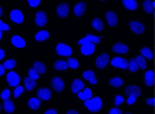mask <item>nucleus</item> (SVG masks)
<instances>
[{"instance_id":"obj_28","label":"nucleus","mask_w":155,"mask_h":114,"mask_svg":"<svg viewBox=\"0 0 155 114\" xmlns=\"http://www.w3.org/2000/svg\"><path fill=\"white\" fill-rule=\"evenodd\" d=\"M78 96L82 100H85V99H90L92 97L91 90L88 88L85 89L83 92H78Z\"/></svg>"},{"instance_id":"obj_41","label":"nucleus","mask_w":155,"mask_h":114,"mask_svg":"<svg viewBox=\"0 0 155 114\" xmlns=\"http://www.w3.org/2000/svg\"><path fill=\"white\" fill-rule=\"evenodd\" d=\"M124 101V99L122 96L118 95L115 98V104L116 106H119L121 103H123Z\"/></svg>"},{"instance_id":"obj_49","label":"nucleus","mask_w":155,"mask_h":114,"mask_svg":"<svg viewBox=\"0 0 155 114\" xmlns=\"http://www.w3.org/2000/svg\"><path fill=\"white\" fill-rule=\"evenodd\" d=\"M5 72V69L3 67V65L0 64V76H3Z\"/></svg>"},{"instance_id":"obj_39","label":"nucleus","mask_w":155,"mask_h":114,"mask_svg":"<svg viewBox=\"0 0 155 114\" xmlns=\"http://www.w3.org/2000/svg\"><path fill=\"white\" fill-rule=\"evenodd\" d=\"M24 89L22 86H18L16 87L15 89L14 90V97L16 98L18 97L20 95L23 93L24 91Z\"/></svg>"},{"instance_id":"obj_43","label":"nucleus","mask_w":155,"mask_h":114,"mask_svg":"<svg viewBox=\"0 0 155 114\" xmlns=\"http://www.w3.org/2000/svg\"><path fill=\"white\" fill-rule=\"evenodd\" d=\"M30 6L31 7H36L40 3V0H29Z\"/></svg>"},{"instance_id":"obj_24","label":"nucleus","mask_w":155,"mask_h":114,"mask_svg":"<svg viewBox=\"0 0 155 114\" xmlns=\"http://www.w3.org/2000/svg\"><path fill=\"white\" fill-rule=\"evenodd\" d=\"M50 35L49 32L46 30H41L37 33L35 39L38 41H42L48 38Z\"/></svg>"},{"instance_id":"obj_37","label":"nucleus","mask_w":155,"mask_h":114,"mask_svg":"<svg viewBox=\"0 0 155 114\" xmlns=\"http://www.w3.org/2000/svg\"><path fill=\"white\" fill-rule=\"evenodd\" d=\"M28 75L29 77L34 80H37L39 78V75L34 68H31L29 70Z\"/></svg>"},{"instance_id":"obj_46","label":"nucleus","mask_w":155,"mask_h":114,"mask_svg":"<svg viewBox=\"0 0 155 114\" xmlns=\"http://www.w3.org/2000/svg\"><path fill=\"white\" fill-rule=\"evenodd\" d=\"M136 98L134 96H130L127 100V103L129 105H132L136 101Z\"/></svg>"},{"instance_id":"obj_4","label":"nucleus","mask_w":155,"mask_h":114,"mask_svg":"<svg viewBox=\"0 0 155 114\" xmlns=\"http://www.w3.org/2000/svg\"><path fill=\"white\" fill-rule=\"evenodd\" d=\"M111 65L115 67H119L122 69H127L128 67V61L126 59L116 57L112 60Z\"/></svg>"},{"instance_id":"obj_32","label":"nucleus","mask_w":155,"mask_h":114,"mask_svg":"<svg viewBox=\"0 0 155 114\" xmlns=\"http://www.w3.org/2000/svg\"><path fill=\"white\" fill-rule=\"evenodd\" d=\"M152 2L150 0L145 1L143 3V8L147 13H151L154 11V8L152 6Z\"/></svg>"},{"instance_id":"obj_47","label":"nucleus","mask_w":155,"mask_h":114,"mask_svg":"<svg viewBox=\"0 0 155 114\" xmlns=\"http://www.w3.org/2000/svg\"><path fill=\"white\" fill-rule=\"evenodd\" d=\"M147 103L150 106H155V99L154 98L147 99Z\"/></svg>"},{"instance_id":"obj_23","label":"nucleus","mask_w":155,"mask_h":114,"mask_svg":"<svg viewBox=\"0 0 155 114\" xmlns=\"http://www.w3.org/2000/svg\"><path fill=\"white\" fill-rule=\"evenodd\" d=\"M122 2L125 8L130 10H134L137 8V3L135 0H123Z\"/></svg>"},{"instance_id":"obj_14","label":"nucleus","mask_w":155,"mask_h":114,"mask_svg":"<svg viewBox=\"0 0 155 114\" xmlns=\"http://www.w3.org/2000/svg\"><path fill=\"white\" fill-rule=\"evenodd\" d=\"M95 50V47L94 43H89L82 46L81 51L83 55L87 56L93 54Z\"/></svg>"},{"instance_id":"obj_9","label":"nucleus","mask_w":155,"mask_h":114,"mask_svg":"<svg viewBox=\"0 0 155 114\" xmlns=\"http://www.w3.org/2000/svg\"><path fill=\"white\" fill-rule=\"evenodd\" d=\"M35 22L39 27H44L47 22V16L45 12L43 11L38 12L35 17Z\"/></svg>"},{"instance_id":"obj_19","label":"nucleus","mask_w":155,"mask_h":114,"mask_svg":"<svg viewBox=\"0 0 155 114\" xmlns=\"http://www.w3.org/2000/svg\"><path fill=\"white\" fill-rule=\"evenodd\" d=\"M12 43L15 47L18 48H23L26 45L25 41L21 37L15 36L12 39Z\"/></svg>"},{"instance_id":"obj_21","label":"nucleus","mask_w":155,"mask_h":114,"mask_svg":"<svg viewBox=\"0 0 155 114\" xmlns=\"http://www.w3.org/2000/svg\"><path fill=\"white\" fill-rule=\"evenodd\" d=\"M24 85L27 90H33L37 85L36 80L32 79L29 77H26L24 79Z\"/></svg>"},{"instance_id":"obj_33","label":"nucleus","mask_w":155,"mask_h":114,"mask_svg":"<svg viewBox=\"0 0 155 114\" xmlns=\"http://www.w3.org/2000/svg\"><path fill=\"white\" fill-rule=\"evenodd\" d=\"M140 53L143 57H145L149 60H151L153 58L152 51L148 48L144 47L141 49Z\"/></svg>"},{"instance_id":"obj_16","label":"nucleus","mask_w":155,"mask_h":114,"mask_svg":"<svg viewBox=\"0 0 155 114\" xmlns=\"http://www.w3.org/2000/svg\"><path fill=\"white\" fill-rule=\"evenodd\" d=\"M106 18L109 25L111 27H114L117 23V15L112 11H108L106 14Z\"/></svg>"},{"instance_id":"obj_42","label":"nucleus","mask_w":155,"mask_h":114,"mask_svg":"<svg viewBox=\"0 0 155 114\" xmlns=\"http://www.w3.org/2000/svg\"><path fill=\"white\" fill-rule=\"evenodd\" d=\"M9 29L10 28L8 25L3 23L2 21L0 20V31H9Z\"/></svg>"},{"instance_id":"obj_38","label":"nucleus","mask_w":155,"mask_h":114,"mask_svg":"<svg viewBox=\"0 0 155 114\" xmlns=\"http://www.w3.org/2000/svg\"><path fill=\"white\" fill-rule=\"evenodd\" d=\"M86 37L88 38L90 41L92 43H99L100 42V40L99 37L96 36H94L91 34H86Z\"/></svg>"},{"instance_id":"obj_1","label":"nucleus","mask_w":155,"mask_h":114,"mask_svg":"<svg viewBox=\"0 0 155 114\" xmlns=\"http://www.w3.org/2000/svg\"><path fill=\"white\" fill-rule=\"evenodd\" d=\"M84 105L87 107L90 111L97 112L102 107V101L99 97H95L92 99H85Z\"/></svg>"},{"instance_id":"obj_52","label":"nucleus","mask_w":155,"mask_h":114,"mask_svg":"<svg viewBox=\"0 0 155 114\" xmlns=\"http://www.w3.org/2000/svg\"><path fill=\"white\" fill-rule=\"evenodd\" d=\"M2 13H3V10H2V8L0 7V17L2 15Z\"/></svg>"},{"instance_id":"obj_29","label":"nucleus","mask_w":155,"mask_h":114,"mask_svg":"<svg viewBox=\"0 0 155 114\" xmlns=\"http://www.w3.org/2000/svg\"><path fill=\"white\" fill-rule=\"evenodd\" d=\"M135 60L139 67L141 68L142 69H145L147 68V62L143 56L138 55Z\"/></svg>"},{"instance_id":"obj_44","label":"nucleus","mask_w":155,"mask_h":114,"mask_svg":"<svg viewBox=\"0 0 155 114\" xmlns=\"http://www.w3.org/2000/svg\"><path fill=\"white\" fill-rule=\"evenodd\" d=\"M91 43L90 41L88 39V38H87V37H86L83 38L81 39L80 40L78 41L79 45H85V44H88V43Z\"/></svg>"},{"instance_id":"obj_53","label":"nucleus","mask_w":155,"mask_h":114,"mask_svg":"<svg viewBox=\"0 0 155 114\" xmlns=\"http://www.w3.org/2000/svg\"><path fill=\"white\" fill-rule=\"evenodd\" d=\"M2 32H3V31H0V40L1 39L2 37Z\"/></svg>"},{"instance_id":"obj_18","label":"nucleus","mask_w":155,"mask_h":114,"mask_svg":"<svg viewBox=\"0 0 155 114\" xmlns=\"http://www.w3.org/2000/svg\"><path fill=\"white\" fill-rule=\"evenodd\" d=\"M112 50L116 53L126 54L128 51V47L126 45L118 43L114 45Z\"/></svg>"},{"instance_id":"obj_34","label":"nucleus","mask_w":155,"mask_h":114,"mask_svg":"<svg viewBox=\"0 0 155 114\" xmlns=\"http://www.w3.org/2000/svg\"><path fill=\"white\" fill-rule=\"evenodd\" d=\"M128 68L131 72H136L138 70L139 67L135 59H132L128 61Z\"/></svg>"},{"instance_id":"obj_55","label":"nucleus","mask_w":155,"mask_h":114,"mask_svg":"<svg viewBox=\"0 0 155 114\" xmlns=\"http://www.w3.org/2000/svg\"><path fill=\"white\" fill-rule=\"evenodd\" d=\"M1 109H2L1 105V104H0V111H1Z\"/></svg>"},{"instance_id":"obj_26","label":"nucleus","mask_w":155,"mask_h":114,"mask_svg":"<svg viewBox=\"0 0 155 114\" xmlns=\"http://www.w3.org/2000/svg\"><path fill=\"white\" fill-rule=\"evenodd\" d=\"M41 101L39 99L37 98H32L29 99L28 101V105L31 109H37L39 108L40 106Z\"/></svg>"},{"instance_id":"obj_56","label":"nucleus","mask_w":155,"mask_h":114,"mask_svg":"<svg viewBox=\"0 0 155 114\" xmlns=\"http://www.w3.org/2000/svg\"><path fill=\"white\" fill-rule=\"evenodd\" d=\"M131 114V113H127V114Z\"/></svg>"},{"instance_id":"obj_30","label":"nucleus","mask_w":155,"mask_h":114,"mask_svg":"<svg viewBox=\"0 0 155 114\" xmlns=\"http://www.w3.org/2000/svg\"><path fill=\"white\" fill-rule=\"evenodd\" d=\"M92 25L93 28L98 31H101L104 28L102 21L100 19L97 18L93 20L92 22Z\"/></svg>"},{"instance_id":"obj_50","label":"nucleus","mask_w":155,"mask_h":114,"mask_svg":"<svg viewBox=\"0 0 155 114\" xmlns=\"http://www.w3.org/2000/svg\"><path fill=\"white\" fill-rule=\"evenodd\" d=\"M5 57V52L2 49H0V60H2Z\"/></svg>"},{"instance_id":"obj_15","label":"nucleus","mask_w":155,"mask_h":114,"mask_svg":"<svg viewBox=\"0 0 155 114\" xmlns=\"http://www.w3.org/2000/svg\"><path fill=\"white\" fill-rule=\"evenodd\" d=\"M83 77L86 80H88L91 84L95 85L97 84V80L94 75V72L92 70H87L84 71L83 74Z\"/></svg>"},{"instance_id":"obj_10","label":"nucleus","mask_w":155,"mask_h":114,"mask_svg":"<svg viewBox=\"0 0 155 114\" xmlns=\"http://www.w3.org/2000/svg\"><path fill=\"white\" fill-rule=\"evenodd\" d=\"M37 94L38 97L42 100H49L51 96V91L48 88L39 89Z\"/></svg>"},{"instance_id":"obj_25","label":"nucleus","mask_w":155,"mask_h":114,"mask_svg":"<svg viewBox=\"0 0 155 114\" xmlns=\"http://www.w3.org/2000/svg\"><path fill=\"white\" fill-rule=\"evenodd\" d=\"M68 67V62L63 60H57L54 64V68L57 70H66Z\"/></svg>"},{"instance_id":"obj_48","label":"nucleus","mask_w":155,"mask_h":114,"mask_svg":"<svg viewBox=\"0 0 155 114\" xmlns=\"http://www.w3.org/2000/svg\"><path fill=\"white\" fill-rule=\"evenodd\" d=\"M44 114H58L56 110L54 109H50L47 110Z\"/></svg>"},{"instance_id":"obj_31","label":"nucleus","mask_w":155,"mask_h":114,"mask_svg":"<svg viewBox=\"0 0 155 114\" xmlns=\"http://www.w3.org/2000/svg\"><path fill=\"white\" fill-rule=\"evenodd\" d=\"M110 84L115 87H120L123 86V81L120 77H114L110 80Z\"/></svg>"},{"instance_id":"obj_20","label":"nucleus","mask_w":155,"mask_h":114,"mask_svg":"<svg viewBox=\"0 0 155 114\" xmlns=\"http://www.w3.org/2000/svg\"><path fill=\"white\" fill-rule=\"evenodd\" d=\"M3 107L6 112L12 113L15 110V106L12 99L9 98L5 99L3 101Z\"/></svg>"},{"instance_id":"obj_22","label":"nucleus","mask_w":155,"mask_h":114,"mask_svg":"<svg viewBox=\"0 0 155 114\" xmlns=\"http://www.w3.org/2000/svg\"><path fill=\"white\" fill-rule=\"evenodd\" d=\"M145 82L147 86H151L154 83V73L152 70H148L145 73Z\"/></svg>"},{"instance_id":"obj_35","label":"nucleus","mask_w":155,"mask_h":114,"mask_svg":"<svg viewBox=\"0 0 155 114\" xmlns=\"http://www.w3.org/2000/svg\"><path fill=\"white\" fill-rule=\"evenodd\" d=\"M16 66V62L14 59H10L4 62L3 64L4 68L8 70L12 69Z\"/></svg>"},{"instance_id":"obj_40","label":"nucleus","mask_w":155,"mask_h":114,"mask_svg":"<svg viewBox=\"0 0 155 114\" xmlns=\"http://www.w3.org/2000/svg\"><path fill=\"white\" fill-rule=\"evenodd\" d=\"M11 92L8 89H5L2 92L1 94V97L2 99L5 100V99H8L10 96Z\"/></svg>"},{"instance_id":"obj_12","label":"nucleus","mask_w":155,"mask_h":114,"mask_svg":"<svg viewBox=\"0 0 155 114\" xmlns=\"http://www.w3.org/2000/svg\"><path fill=\"white\" fill-rule=\"evenodd\" d=\"M69 11V7L68 4L65 3H61L57 8V13L61 18H65L68 14Z\"/></svg>"},{"instance_id":"obj_3","label":"nucleus","mask_w":155,"mask_h":114,"mask_svg":"<svg viewBox=\"0 0 155 114\" xmlns=\"http://www.w3.org/2000/svg\"><path fill=\"white\" fill-rule=\"evenodd\" d=\"M7 80L10 86L12 87L17 86L20 82V78L16 72L10 71L7 74Z\"/></svg>"},{"instance_id":"obj_7","label":"nucleus","mask_w":155,"mask_h":114,"mask_svg":"<svg viewBox=\"0 0 155 114\" xmlns=\"http://www.w3.org/2000/svg\"><path fill=\"white\" fill-rule=\"evenodd\" d=\"M125 93L127 96H134L137 97L141 94V90L139 87L136 86H130L127 87L125 90Z\"/></svg>"},{"instance_id":"obj_11","label":"nucleus","mask_w":155,"mask_h":114,"mask_svg":"<svg viewBox=\"0 0 155 114\" xmlns=\"http://www.w3.org/2000/svg\"><path fill=\"white\" fill-rule=\"evenodd\" d=\"M130 27L131 30L137 34H141L145 30L144 25L139 21H132L130 23Z\"/></svg>"},{"instance_id":"obj_5","label":"nucleus","mask_w":155,"mask_h":114,"mask_svg":"<svg viewBox=\"0 0 155 114\" xmlns=\"http://www.w3.org/2000/svg\"><path fill=\"white\" fill-rule=\"evenodd\" d=\"M109 62V57L107 54L103 53L98 57L96 60V65L100 68H104Z\"/></svg>"},{"instance_id":"obj_2","label":"nucleus","mask_w":155,"mask_h":114,"mask_svg":"<svg viewBox=\"0 0 155 114\" xmlns=\"http://www.w3.org/2000/svg\"><path fill=\"white\" fill-rule=\"evenodd\" d=\"M57 53L60 56L68 57L72 53L71 47L64 43H61L57 45L56 47Z\"/></svg>"},{"instance_id":"obj_8","label":"nucleus","mask_w":155,"mask_h":114,"mask_svg":"<svg viewBox=\"0 0 155 114\" xmlns=\"http://www.w3.org/2000/svg\"><path fill=\"white\" fill-rule=\"evenodd\" d=\"M10 18L12 21L18 24L21 23L24 19V16L22 12L18 10H14L11 11Z\"/></svg>"},{"instance_id":"obj_36","label":"nucleus","mask_w":155,"mask_h":114,"mask_svg":"<svg viewBox=\"0 0 155 114\" xmlns=\"http://www.w3.org/2000/svg\"><path fill=\"white\" fill-rule=\"evenodd\" d=\"M68 67L72 69H76L78 67L79 63L78 60L73 58H69L68 59Z\"/></svg>"},{"instance_id":"obj_54","label":"nucleus","mask_w":155,"mask_h":114,"mask_svg":"<svg viewBox=\"0 0 155 114\" xmlns=\"http://www.w3.org/2000/svg\"><path fill=\"white\" fill-rule=\"evenodd\" d=\"M152 6H153V8H155V2H152Z\"/></svg>"},{"instance_id":"obj_17","label":"nucleus","mask_w":155,"mask_h":114,"mask_svg":"<svg viewBox=\"0 0 155 114\" xmlns=\"http://www.w3.org/2000/svg\"><path fill=\"white\" fill-rule=\"evenodd\" d=\"M86 8H87V6L84 2L78 3L74 7V13L78 17L82 16L84 14Z\"/></svg>"},{"instance_id":"obj_13","label":"nucleus","mask_w":155,"mask_h":114,"mask_svg":"<svg viewBox=\"0 0 155 114\" xmlns=\"http://www.w3.org/2000/svg\"><path fill=\"white\" fill-rule=\"evenodd\" d=\"M85 86L84 82L78 79L74 80L71 84V90L73 93H77L80 92Z\"/></svg>"},{"instance_id":"obj_45","label":"nucleus","mask_w":155,"mask_h":114,"mask_svg":"<svg viewBox=\"0 0 155 114\" xmlns=\"http://www.w3.org/2000/svg\"><path fill=\"white\" fill-rule=\"evenodd\" d=\"M110 114H122V111L119 108H114L109 111Z\"/></svg>"},{"instance_id":"obj_51","label":"nucleus","mask_w":155,"mask_h":114,"mask_svg":"<svg viewBox=\"0 0 155 114\" xmlns=\"http://www.w3.org/2000/svg\"><path fill=\"white\" fill-rule=\"evenodd\" d=\"M67 114H79V113L76 110H74V109H71L68 111Z\"/></svg>"},{"instance_id":"obj_27","label":"nucleus","mask_w":155,"mask_h":114,"mask_svg":"<svg viewBox=\"0 0 155 114\" xmlns=\"http://www.w3.org/2000/svg\"><path fill=\"white\" fill-rule=\"evenodd\" d=\"M33 68L39 74H43L46 71L45 65L42 62L37 61L33 64Z\"/></svg>"},{"instance_id":"obj_6","label":"nucleus","mask_w":155,"mask_h":114,"mask_svg":"<svg viewBox=\"0 0 155 114\" xmlns=\"http://www.w3.org/2000/svg\"><path fill=\"white\" fill-rule=\"evenodd\" d=\"M51 84L54 90L57 92H61L64 87V82L58 77L53 78L51 80Z\"/></svg>"}]
</instances>
